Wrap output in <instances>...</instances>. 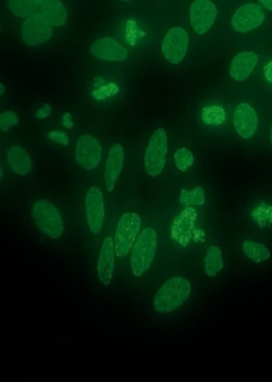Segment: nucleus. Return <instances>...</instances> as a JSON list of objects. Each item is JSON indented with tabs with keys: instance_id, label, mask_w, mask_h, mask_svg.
<instances>
[{
	"instance_id": "obj_1",
	"label": "nucleus",
	"mask_w": 272,
	"mask_h": 382,
	"mask_svg": "<svg viewBox=\"0 0 272 382\" xmlns=\"http://www.w3.org/2000/svg\"><path fill=\"white\" fill-rule=\"evenodd\" d=\"M191 290L192 288L187 279L173 277L163 283L154 297V309L163 314L174 312L189 299Z\"/></svg>"
},
{
	"instance_id": "obj_2",
	"label": "nucleus",
	"mask_w": 272,
	"mask_h": 382,
	"mask_svg": "<svg viewBox=\"0 0 272 382\" xmlns=\"http://www.w3.org/2000/svg\"><path fill=\"white\" fill-rule=\"evenodd\" d=\"M157 243V233L152 228H147L136 239L130 259L131 269L135 276L144 275L151 268L156 257Z\"/></svg>"
},
{
	"instance_id": "obj_3",
	"label": "nucleus",
	"mask_w": 272,
	"mask_h": 382,
	"mask_svg": "<svg viewBox=\"0 0 272 382\" xmlns=\"http://www.w3.org/2000/svg\"><path fill=\"white\" fill-rule=\"evenodd\" d=\"M32 217L40 230L52 239H58L64 232V221L58 209L47 200L37 201L32 208Z\"/></svg>"
},
{
	"instance_id": "obj_4",
	"label": "nucleus",
	"mask_w": 272,
	"mask_h": 382,
	"mask_svg": "<svg viewBox=\"0 0 272 382\" xmlns=\"http://www.w3.org/2000/svg\"><path fill=\"white\" fill-rule=\"evenodd\" d=\"M168 151V138L163 128L154 133L148 143L144 155L147 173L158 177L163 173Z\"/></svg>"
},
{
	"instance_id": "obj_5",
	"label": "nucleus",
	"mask_w": 272,
	"mask_h": 382,
	"mask_svg": "<svg viewBox=\"0 0 272 382\" xmlns=\"http://www.w3.org/2000/svg\"><path fill=\"white\" fill-rule=\"evenodd\" d=\"M141 227V218L137 214H123L116 232L115 251L118 257L128 254L135 242Z\"/></svg>"
},
{
	"instance_id": "obj_6",
	"label": "nucleus",
	"mask_w": 272,
	"mask_h": 382,
	"mask_svg": "<svg viewBox=\"0 0 272 382\" xmlns=\"http://www.w3.org/2000/svg\"><path fill=\"white\" fill-rule=\"evenodd\" d=\"M53 27L47 17L35 13L28 17L23 25V39L29 47H38L52 38Z\"/></svg>"
},
{
	"instance_id": "obj_7",
	"label": "nucleus",
	"mask_w": 272,
	"mask_h": 382,
	"mask_svg": "<svg viewBox=\"0 0 272 382\" xmlns=\"http://www.w3.org/2000/svg\"><path fill=\"white\" fill-rule=\"evenodd\" d=\"M188 47V33L182 27H173L164 37L162 53L170 63L176 65L180 63L187 55Z\"/></svg>"
},
{
	"instance_id": "obj_8",
	"label": "nucleus",
	"mask_w": 272,
	"mask_h": 382,
	"mask_svg": "<svg viewBox=\"0 0 272 382\" xmlns=\"http://www.w3.org/2000/svg\"><path fill=\"white\" fill-rule=\"evenodd\" d=\"M75 153L78 164L83 168L92 171L101 162L102 147L94 137L85 134L78 138Z\"/></svg>"
},
{
	"instance_id": "obj_9",
	"label": "nucleus",
	"mask_w": 272,
	"mask_h": 382,
	"mask_svg": "<svg viewBox=\"0 0 272 382\" xmlns=\"http://www.w3.org/2000/svg\"><path fill=\"white\" fill-rule=\"evenodd\" d=\"M191 25L197 35L209 32L215 23L218 9L210 0H194L190 9Z\"/></svg>"
},
{
	"instance_id": "obj_10",
	"label": "nucleus",
	"mask_w": 272,
	"mask_h": 382,
	"mask_svg": "<svg viewBox=\"0 0 272 382\" xmlns=\"http://www.w3.org/2000/svg\"><path fill=\"white\" fill-rule=\"evenodd\" d=\"M265 13L262 8L254 4L242 6L235 12L232 27L239 33L250 32L264 23Z\"/></svg>"
},
{
	"instance_id": "obj_11",
	"label": "nucleus",
	"mask_w": 272,
	"mask_h": 382,
	"mask_svg": "<svg viewBox=\"0 0 272 382\" xmlns=\"http://www.w3.org/2000/svg\"><path fill=\"white\" fill-rule=\"evenodd\" d=\"M86 219L90 231L94 234L101 232L105 217L104 202L100 188L92 187L85 196Z\"/></svg>"
},
{
	"instance_id": "obj_12",
	"label": "nucleus",
	"mask_w": 272,
	"mask_h": 382,
	"mask_svg": "<svg viewBox=\"0 0 272 382\" xmlns=\"http://www.w3.org/2000/svg\"><path fill=\"white\" fill-rule=\"evenodd\" d=\"M197 213L193 207H187L178 214L173 221L171 237L178 244L183 246L190 245L195 229Z\"/></svg>"
},
{
	"instance_id": "obj_13",
	"label": "nucleus",
	"mask_w": 272,
	"mask_h": 382,
	"mask_svg": "<svg viewBox=\"0 0 272 382\" xmlns=\"http://www.w3.org/2000/svg\"><path fill=\"white\" fill-rule=\"evenodd\" d=\"M233 123L241 137L249 140L254 137L258 128L256 111L249 104L241 103L235 109Z\"/></svg>"
},
{
	"instance_id": "obj_14",
	"label": "nucleus",
	"mask_w": 272,
	"mask_h": 382,
	"mask_svg": "<svg viewBox=\"0 0 272 382\" xmlns=\"http://www.w3.org/2000/svg\"><path fill=\"white\" fill-rule=\"evenodd\" d=\"M115 242L108 237L104 239L97 262L98 278L104 286L110 285L113 280L115 267Z\"/></svg>"
},
{
	"instance_id": "obj_15",
	"label": "nucleus",
	"mask_w": 272,
	"mask_h": 382,
	"mask_svg": "<svg viewBox=\"0 0 272 382\" xmlns=\"http://www.w3.org/2000/svg\"><path fill=\"white\" fill-rule=\"evenodd\" d=\"M90 52L95 58L107 61H122L128 58L126 49L111 38H103L92 43Z\"/></svg>"
},
{
	"instance_id": "obj_16",
	"label": "nucleus",
	"mask_w": 272,
	"mask_h": 382,
	"mask_svg": "<svg viewBox=\"0 0 272 382\" xmlns=\"http://www.w3.org/2000/svg\"><path fill=\"white\" fill-rule=\"evenodd\" d=\"M125 162V152L120 144H115L111 147L106 165L104 169L105 187L109 192L113 191L123 169Z\"/></svg>"
},
{
	"instance_id": "obj_17",
	"label": "nucleus",
	"mask_w": 272,
	"mask_h": 382,
	"mask_svg": "<svg viewBox=\"0 0 272 382\" xmlns=\"http://www.w3.org/2000/svg\"><path fill=\"white\" fill-rule=\"evenodd\" d=\"M258 63L257 54L252 51L241 52L235 57L230 66V75L237 82L248 78Z\"/></svg>"
},
{
	"instance_id": "obj_18",
	"label": "nucleus",
	"mask_w": 272,
	"mask_h": 382,
	"mask_svg": "<svg viewBox=\"0 0 272 382\" xmlns=\"http://www.w3.org/2000/svg\"><path fill=\"white\" fill-rule=\"evenodd\" d=\"M8 163L15 173L20 176H26L32 171L33 163L28 152L22 147L14 145L8 152Z\"/></svg>"
},
{
	"instance_id": "obj_19",
	"label": "nucleus",
	"mask_w": 272,
	"mask_h": 382,
	"mask_svg": "<svg viewBox=\"0 0 272 382\" xmlns=\"http://www.w3.org/2000/svg\"><path fill=\"white\" fill-rule=\"evenodd\" d=\"M42 11L55 27L63 26L67 21V11L60 0H46L42 5Z\"/></svg>"
},
{
	"instance_id": "obj_20",
	"label": "nucleus",
	"mask_w": 272,
	"mask_h": 382,
	"mask_svg": "<svg viewBox=\"0 0 272 382\" xmlns=\"http://www.w3.org/2000/svg\"><path fill=\"white\" fill-rule=\"evenodd\" d=\"M205 272L209 277H215L224 268L223 259H222L221 249L218 246H211L206 252L204 260Z\"/></svg>"
},
{
	"instance_id": "obj_21",
	"label": "nucleus",
	"mask_w": 272,
	"mask_h": 382,
	"mask_svg": "<svg viewBox=\"0 0 272 382\" xmlns=\"http://www.w3.org/2000/svg\"><path fill=\"white\" fill-rule=\"evenodd\" d=\"M242 250L247 257L257 264L267 261L271 257L270 250L261 243L246 241L242 245Z\"/></svg>"
},
{
	"instance_id": "obj_22",
	"label": "nucleus",
	"mask_w": 272,
	"mask_h": 382,
	"mask_svg": "<svg viewBox=\"0 0 272 382\" xmlns=\"http://www.w3.org/2000/svg\"><path fill=\"white\" fill-rule=\"evenodd\" d=\"M202 119L208 125L219 126L223 125L226 120L225 110L218 106L204 108L202 112Z\"/></svg>"
},
{
	"instance_id": "obj_23",
	"label": "nucleus",
	"mask_w": 272,
	"mask_h": 382,
	"mask_svg": "<svg viewBox=\"0 0 272 382\" xmlns=\"http://www.w3.org/2000/svg\"><path fill=\"white\" fill-rule=\"evenodd\" d=\"M12 13L20 18H27L36 13L37 4L33 0H8Z\"/></svg>"
},
{
	"instance_id": "obj_24",
	"label": "nucleus",
	"mask_w": 272,
	"mask_h": 382,
	"mask_svg": "<svg viewBox=\"0 0 272 382\" xmlns=\"http://www.w3.org/2000/svg\"><path fill=\"white\" fill-rule=\"evenodd\" d=\"M180 202L185 207L202 206L206 202L205 190L202 187H196L193 190H183Z\"/></svg>"
},
{
	"instance_id": "obj_25",
	"label": "nucleus",
	"mask_w": 272,
	"mask_h": 382,
	"mask_svg": "<svg viewBox=\"0 0 272 382\" xmlns=\"http://www.w3.org/2000/svg\"><path fill=\"white\" fill-rule=\"evenodd\" d=\"M174 159L177 168L183 172L190 169L194 163L193 153L185 147L176 151Z\"/></svg>"
},
{
	"instance_id": "obj_26",
	"label": "nucleus",
	"mask_w": 272,
	"mask_h": 382,
	"mask_svg": "<svg viewBox=\"0 0 272 382\" xmlns=\"http://www.w3.org/2000/svg\"><path fill=\"white\" fill-rule=\"evenodd\" d=\"M20 122V119L14 111H6L0 113V130L4 133L9 132L10 129L16 126Z\"/></svg>"
},
{
	"instance_id": "obj_27",
	"label": "nucleus",
	"mask_w": 272,
	"mask_h": 382,
	"mask_svg": "<svg viewBox=\"0 0 272 382\" xmlns=\"http://www.w3.org/2000/svg\"><path fill=\"white\" fill-rule=\"evenodd\" d=\"M48 137L54 143L67 146L70 143L69 137L65 132L53 131L48 133Z\"/></svg>"
},
{
	"instance_id": "obj_28",
	"label": "nucleus",
	"mask_w": 272,
	"mask_h": 382,
	"mask_svg": "<svg viewBox=\"0 0 272 382\" xmlns=\"http://www.w3.org/2000/svg\"><path fill=\"white\" fill-rule=\"evenodd\" d=\"M52 108L49 104H44L41 109L37 111L35 117L38 120H44L51 114Z\"/></svg>"
},
{
	"instance_id": "obj_29",
	"label": "nucleus",
	"mask_w": 272,
	"mask_h": 382,
	"mask_svg": "<svg viewBox=\"0 0 272 382\" xmlns=\"http://www.w3.org/2000/svg\"><path fill=\"white\" fill-rule=\"evenodd\" d=\"M63 125L66 128L71 129L73 127L72 115L70 113H66L63 116Z\"/></svg>"
},
{
	"instance_id": "obj_30",
	"label": "nucleus",
	"mask_w": 272,
	"mask_h": 382,
	"mask_svg": "<svg viewBox=\"0 0 272 382\" xmlns=\"http://www.w3.org/2000/svg\"><path fill=\"white\" fill-rule=\"evenodd\" d=\"M264 76L267 81L272 85V61L264 68Z\"/></svg>"
},
{
	"instance_id": "obj_31",
	"label": "nucleus",
	"mask_w": 272,
	"mask_h": 382,
	"mask_svg": "<svg viewBox=\"0 0 272 382\" xmlns=\"http://www.w3.org/2000/svg\"><path fill=\"white\" fill-rule=\"evenodd\" d=\"M266 9L272 11V0H259Z\"/></svg>"
},
{
	"instance_id": "obj_32",
	"label": "nucleus",
	"mask_w": 272,
	"mask_h": 382,
	"mask_svg": "<svg viewBox=\"0 0 272 382\" xmlns=\"http://www.w3.org/2000/svg\"><path fill=\"white\" fill-rule=\"evenodd\" d=\"M6 92L5 85L0 83V97L3 96Z\"/></svg>"
},
{
	"instance_id": "obj_33",
	"label": "nucleus",
	"mask_w": 272,
	"mask_h": 382,
	"mask_svg": "<svg viewBox=\"0 0 272 382\" xmlns=\"http://www.w3.org/2000/svg\"><path fill=\"white\" fill-rule=\"evenodd\" d=\"M3 178H4V172H3V169L1 168V166H0V182L2 181Z\"/></svg>"
},
{
	"instance_id": "obj_34",
	"label": "nucleus",
	"mask_w": 272,
	"mask_h": 382,
	"mask_svg": "<svg viewBox=\"0 0 272 382\" xmlns=\"http://www.w3.org/2000/svg\"><path fill=\"white\" fill-rule=\"evenodd\" d=\"M33 1L37 4H42L46 0H33Z\"/></svg>"
},
{
	"instance_id": "obj_35",
	"label": "nucleus",
	"mask_w": 272,
	"mask_h": 382,
	"mask_svg": "<svg viewBox=\"0 0 272 382\" xmlns=\"http://www.w3.org/2000/svg\"><path fill=\"white\" fill-rule=\"evenodd\" d=\"M271 146H272V126H271Z\"/></svg>"
},
{
	"instance_id": "obj_36",
	"label": "nucleus",
	"mask_w": 272,
	"mask_h": 382,
	"mask_svg": "<svg viewBox=\"0 0 272 382\" xmlns=\"http://www.w3.org/2000/svg\"><path fill=\"white\" fill-rule=\"evenodd\" d=\"M121 1L128 2V1H130V0H121Z\"/></svg>"
},
{
	"instance_id": "obj_37",
	"label": "nucleus",
	"mask_w": 272,
	"mask_h": 382,
	"mask_svg": "<svg viewBox=\"0 0 272 382\" xmlns=\"http://www.w3.org/2000/svg\"><path fill=\"white\" fill-rule=\"evenodd\" d=\"M0 32H1V26H0Z\"/></svg>"
}]
</instances>
